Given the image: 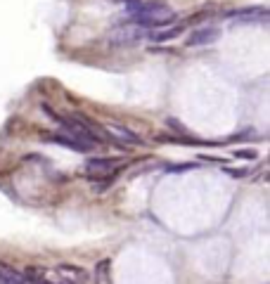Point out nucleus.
<instances>
[{
  "mask_svg": "<svg viewBox=\"0 0 270 284\" xmlns=\"http://www.w3.org/2000/svg\"><path fill=\"white\" fill-rule=\"evenodd\" d=\"M130 22L142 29H164L176 19V12L164 0H135L128 5Z\"/></svg>",
  "mask_w": 270,
  "mask_h": 284,
  "instance_id": "f257e3e1",
  "label": "nucleus"
},
{
  "mask_svg": "<svg viewBox=\"0 0 270 284\" xmlns=\"http://www.w3.org/2000/svg\"><path fill=\"white\" fill-rule=\"evenodd\" d=\"M107 133V140L114 142L117 145V149H121V152H126V145H145V140H142L135 130H130L128 126H121V124H109L105 128Z\"/></svg>",
  "mask_w": 270,
  "mask_h": 284,
  "instance_id": "f03ea898",
  "label": "nucleus"
},
{
  "mask_svg": "<svg viewBox=\"0 0 270 284\" xmlns=\"http://www.w3.org/2000/svg\"><path fill=\"white\" fill-rule=\"evenodd\" d=\"M145 38V29L138 24H133V22H128V24H119L117 29H111L109 31V40L114 45H130V43H138V40H142Z\"/></svg>",
  "mask_w": 270,
  "mask_h": 284,
  "instance_id": "7ed1b4c3",
  "label": "nucleus"
},
{
  "mask_svg": "<svg viewBox=\"0 0 270 284\" xmlns=\"http://www.w3.org/2000/svg\"><path fill=\"white\" fill-rule=\"evenodd\" d=\"M119 168H121V161L117 156H95V159H88L86 173L90 178H98V175H114Z\"/></svg>",
  "mask_w": 270,
  "mask_h": 284,
  "instance_id": "20e7f679",
  "label": "nucleus"
},
{
  "mask_svg": "<svg viewBox=\"0 0 270 284\" xmlns=\"http://www.w3.org/2000/svg\"><path fill=\"white\" fill-rule=\"evenodd\" d=\"M221 38V31L216 26H199L187 36V45L190 48H202V45H211Z\"/></svg>",
  "mask_w": 270,
  "mask_h": 284,
  "instance_id": "39448f33",
  "label": "nucleus"
},
{
  "mask_svg": "<svg viewBox=\"0 0 270 284\" xmlns=\"http://www.w3.org/2000/svg\"><path fill=\"white\" fill-rule=\"evenodd\" d=\"M57 275H60L62 282H74V284H86L88 282V272L79 266H71V263H62V266H57Z\"/></svg>",
  "mask_w": 270,
  "mask_h": 284,
  "instance_id": "423d86ee",
  "label": "nucleus"
},
{
  "mask_svg": "<svg viewBox=\"0 0 270 284\" xmlns=\"http://www.w3.org/2000/svg\"><path fill=\"white\" fill-rule=\"evenodd\" d=\"M180 31H183V26H164V29H154L152 33H145V36L152 43H168V40H176Z\"/></svg>",
  "mask_w": 270,
  "mask_h": 284,
  "instance_id": "0eeeda50",
  "label": "nucleus"
},
{
  "mask_svg": "<svg viewBox=\"0 0 270 284\" xmlns=\"http://www.w3.org/2000/svg\"><path fill=\"white\" fill-rule=\"evenodd\" d=\"M230 17L240 19V22H268V10H265V7H254V10H240V12L230 14Z\"/></svg>",
  "mask_w": 270,
  "mask_h": 284,
  "instance_id": "6e6552de",
  "label": "nucleus"
},
{
  "mask_svg": "<svg viewBox=\"0 0 270 284\" xmlns=\"http://www.w3.org/2000/svg\"><path fill=\"white\" fill-rule=\"evenodd\" d=\"M50 140H52V142H57V145H62V147H69L71 152H81V154H86V152H90V149H92V147H88V145H83V142H76V140H71V137L62 135V133L52 135Z\"/></svg>",
  "mask_w": 270,
  "mask_h": 284,
  "instance_id": "1a4fd4ad",
  "label": "nucleus"
},
{
  "mask_svg": "<svg viewBox=\"0 0 270 284\" xmlns=\"http://www.w3.org/2000/svg\"><path fill=\"white\" fill-rule=\"evenodd\" d=\"M24 275L29 277L31 284H52L48 277H45V270H41V268H26Z\"/></svg>",
  "mask_w": 270,
  "mask_h": 284,
  "instance_id": "9d476101",
  "label": "nucleus"
},
{
  "mask_svg": "<svg viewBox=\"0 0 270 284\" xmlns=\"http://www.w3.org/2000/svg\"><path fill=\"white\" fill-rule=\"evenodd\" d=\"M109 260H100L98 263V268H95V277H98V282H102V284H109Z\"/></svg>",
  "mask_w": 270,
  "mask_h": 284,
  "instance_id": "9b49d317",
  "label": "nucleus"
},
{
  "mask_svg": "<svg viewBox=\"0 0 270 284\" xmlns=\"http://www.w3.org/2000/svg\"><path fill=\"white\" fill-rule=\"evenodd\" d=\"M111 175H98V178H90V182H92V190L95 192H105L107 187L111 185Z\"/></svg>",
  "mask_w": 270,
  "mask_h": 284,
  "instance_id": "f8f14e48",
  "label": "nucleus"
},
{
  "mask_svg": "<svg viewBox=\"0 0 270 284\" xmlns=\"http://www.w3.org/2000/svg\"><path fill=\"white\" fill-rule=\"evenodd\" d=\"M199 161H204V164H216V166H227V159H223V156H209V154H199Z\"/></svg>",
  "mask_w": 270,
  "mask_h": 284,
  "instance_id": "ddd939ff",
  "label": "nucleus"
},
{
  "mask_svg": "<svg viewBox=\"0 0 270 284\" xmlns=\"http://www.w3.org/2000/svg\"><path fill=\"white\" fill-rule=\"evenodd\" d=\"M192 168H197L195 161H190V164H176V166H168L166 171L168 173H183V171H192Z\"/></svg>",
  "mask_w": 270,
  "mask_h": 284,
  "instance_id": "4468645a",
  "label": "nucleus"
},
{
  "mask_svg": "<svg viewBox=\"0 0 270 284\" xmlns=\"http://www.w3.org/2000/svg\"><path fill=\"white\" fill-rule=\"evenodd\" d=\"M233 156H237V159H244V161H254V159H256V152H254V149H235Z\"/></svg>",
  "mask_w": 270,
  "mask_h": 284,
  "instance_id": "2eb2a0df",
  "label": "nucleus"
},
{
  "mask_svg": "<svg viewBox=\"0 0 270 284\" xmlns=\"http://www.w3.org/2000/svg\"><path fill=\"white\" fill-rule=\"evenodd\" d=\"M227 175H235V178H244V175L252 173V168H230V166H223Z\"/></svg>",
  "mask_w": 270,
  "mask_h": 284,
  "instance_id": "dca6fc26",
  "label": "nucleus"
},
{
  "mask_svg": "<svg viewBox=\"0 0 270 284\" xmlns=\"http://www.w3.org/2000/svg\"><path fill=\"white\" fill-rule=\"evenodd\" d=\"M168 126H171V130H178V133H185V128H183V126H180L178 121H173V118L168 121Z\"/></svg>",
  "mask_w": 270,
  "mask_h": 284,
  "instance_id": "f3484780",
  "label": "nucleus"
},
{
  "mask_svg": "<svg viewBox=\"0 0 270 284\" xmlns=\"http://www.w3.org/2000/svg\"><path fill=\"white\" fill-rule=\"evenodd\" d=\"M111 3H128L130 5V3H135V0H111Z\"/></svg>",
  "mask_w": 270,
  "mask_h": 284,
  "instance_id": "a211bd4d",
  "label": "nucleus"
}]
</instances>
